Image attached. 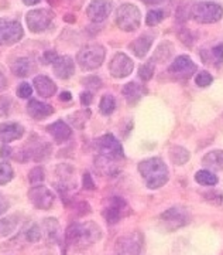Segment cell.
Wrapping results in <instances>:
<instances>
[{
	"label": "cell",
	"instance_id": "1",
	"mask_svg": "<svg viewBox=\"0 0 223 255\" xmlns=\"http://www.w3.org/2000/svg\"><path fill=\"white\" fill-rule=\"evenodd\" d=\"M139 172L149 189L155 190L162 187L170 179V172L161 157H150L139 164Z\"/></svg>",
	"mask_w": 223,
	"mask_h": 255
},
{
	"label": "cell",
	"instance_id": "2",
	"mask_svg": "<svg viewBox=\"0 0 223 255\" xmlns=\"http://www.w3.org/2000/svg\"><path fill=\"white\" fill-rule=\"evenodd\" d=\"M100 237H102V230L93 221L85 224H72L67 231V241L80 248L95 244Z\"/></svg>",
	"mask_w": 223,
	"mask_h": 255
},
{
	"label": "cell",
	"instance_id": "3",
	"mask_svg": "<svg viewBox=\"0 0 223 255\" xmlns=\"http://www.w3.org/2000/svg\"><path fill=\"white\" fill-rule=\"evenodd\" d=\"M105 55H106V51L102 46L88 44L80 48L76 55V61L83 71H92L102 65V63L105 61Z\"/></svg>",
	"mask_w": 223,
	"mask_h": 255
},
{
	"label": "cell",
	"instance_id": "4",
	"mask_svg": "<svg viewBox=\"0 0 223 255\" xmlns=\"http://www.w3.org/2000/svg\"><path fill=\"white\" fill-rule=\"evenodd\" d=\"M191 14L201 24H211L219 21L223 16V7L215 1H198L192 6Z\"/></svg>",
	"mask_w": 223,
	"mask_h": 255
},
{
	"label": "cell",
	"instance_id": "5",
	"mask_svg": "<svg viewBox=\"0 0 223 255\" xmlns=\"http://www.w3.org/2000/svg\"><path fill=\"white\" fill-rule=\"evenodd\" d=\"M142 13L132 3L122 4L116 13V23L120 30L123 31H134L140 27Z\"/></svg>",
	"mask_w": 223,
	"mask_h": 255
},
{
	"label": "cell",
	"instance_id": "6",
	"mask_svg": "<svg viewBox=\"0 0 223 255\" xmlns=\"http://www.w3.org/2000/svg\"><path fill=\"white\" fill-rule=\"evenodd\" d=\"M23 27L17 20L0 18V47H9L23 38Z\"/></svg>",
	"mask_w": 223,
	"mask_h": 255
},
{
	"label": "cell",
	"instance_id": "7",
	"mask_svg": "<svg viewBox=\"0 0 223 255\" xmlns=\"http://www.w3.org/2000/svg\"><path fill=\"white\" fill-rule=\"evenodd\" d=\"M54 14L53 10L50 9H34L30 10L26 16L27 27L33 33H43L53 23Z\"/></svg>",
	"mask_w": 223,
	"mask_h": 255
},
{
	"label": "cell",
	"instance_id": "8",
	"mask_svg": "<svg viewBox=\"0 0 223 255\" xmlns=\"http://www.w3.org/2000/svg\"><path fill=\"white\" fill-rule=\"evenodd\" d=\"M96 147H98V152L100 155L105 156V157H109L112 160H119V159L125 157L122 143L113 135L107 133V135H103L102 137H99L98 140H96Z\"/></svg>",
	"mask_w": 223,
	"mask_h": 255
},
{
	"label": "cell",
	"instance_id": "9",
	"mask_svg": "<svg viewBox=\"0 0 223 255\" xmlns=\"http://www.w3.org/2000/svg\"><path fill=\"white\" fill-rule=\"evenodd\" d=\"M162 227L167 231H175L178 228L187 226L189 221V214L187 210L179 209V207H172L168 209L165 213H162L160 217Z\"/></svg>",
	"mask_w": 223,
	"mask_h": 255
},
{
	"label": "cell",
	"instance_id": "10",
	"mask_svg": "<svg viewBox=\"0 0 223 255\" xmlns=\"http://www.w3.org/2000/svg\"><path fill=\"white\" fill-rule=\"evenodd\" d=\"M28 199L36 209L50 210L53 207L55 196L48 187H45L43 184H37L28 190Z\"/></svg>",
	"mask_w": 223,
	"mask_h": 255
},
{
	"label": "cell",
	"instance_id": "11",
	"mask_svg": "<svg viewBox=\"0 0 223 255\" xmlns=\"http://www.w3.org/2000/svg\"><path fill=\"white\" fill-rule=\"evenodd\" d=\"M195 71H197V64L194 63L188 55L177 57L168 68V73L178 80H188L192 77V74Z\"/></svg>",
	"mask_w": 223,
	"mask_h": 255
},
{
	"label": "cell",
	"instance_id": "12",
	"mask_svg": "<svg viewBox=\"0 0 223 255\" xmlns=\"http://www.w3.org/2000/svg\"><path fill=\"white\" fill-rule=\"evenodd\" d=\"M134 64L133 60L126 55L125 53H117L112 61L109 64V70H110V75L115 78H125L129 77L132 71H133Z\"/></svg>",
	"mask_w": 223,
	"mask_h": 255
},
{
	"label": "cell",
	"instance_id": "13",
	"mask_svg": "<svg viewBox=\"0 0 223 255\" xmlns=\"http://www.w3.org/2000/svg\"><path fill=\"white\" fill-rule=\"evenodd\" d=\"M113 10V3L110 0H92L88 6L86 14L93 23L105 21Z\"/></svg>",
	"mask_w": 223,
	"mask_h": 255
},
{
	"label": "cell",
	"instance_id": "14",
	"mask_svg": "<svg viewBox=\"0 0 223 255\" xmlns=\"http://www.w3.org/2000/svg\"><path fill=\"white\" fill-rule=\"evenodd\" d=\"M126 209H127V204L123 199L112 197L109 200L106 209L103 210V217L109 224H116V223H119V220L125 216Z\"/></svg>",
	"mask_w": 223,
	"mask_h": 255
},
{
	"label": "cell",
	"instance_id": "15",
	"mask_svg": "<svg viewBox=\"0 0 223 255\" xmlns=\"http://www.w3.org/2000/svg\"><path fill=\"white\" fill-rule=\"evenodd\" d=\"M24 135V128L17 122H3L0 124V142L9 143L17 140Z\"/></svg>",
	"mask_w": 223,
	"mask_h": 255
},
{
	"label": "cell",
	"instance_id": "16",
	"mask_svg": "<svg viewBox=\"0 0 223 255\" xmlns=\"http://www.w3.org/2000/svg\"><path fill=\"white\" fill-rule=\"evenodd\" d=\"M53 70L54 74L61 78V80H68L71 78L74 73H75V64L74 60L68 55H63V57H58L55 61L53 63Z\"/></svg>",
	"mask_w": 223,
	"mask_h": 255
},
{
	"label": "cell",
	"instance_id": "17",
	"mask_svg": "<svg viewBox=\"0 0 223 255\" xmlns=\"http://www.w3.org/2000/svg\"><path fill=\"white\" fill-rule=\"evenodd\" d=\"M140 248V241L136 236H123L116 241L117 255H139Z\"/></svg>",
	"mask_w": 223,
	"mask_h": 255
},
{
	"label": "cell",
	"instance_id": "18",
	"mask_svg": "<svg viewBox=\"0 0 223 255\" xmlns=\"http://www.w3.org/2000/svg\"><path fill=\"white\" fill-rule=\"evenodd\" d=\"M27 112L31 118L37 119V121H41V119L48 118L50 115L54 114V108L48 104H44L41 101L31 100L27 105Z\"/></svg>",
	"mask_w": 223,
	"mask_h": 255
},
{
	"label": "cell",
	"instance_id": "19",
	"mask_svg": "<svg viewBox=\"0 0 223 255\" xmlns=\"http://www.w3.org/2000/svg\"><path fill=\"white\" fill-rule=\"evenodd\" d=\"M33 84H34V88H36L37 94L40 97L51 98L54 94L57 92L55 82L51 78L45 77V75H37L36 78H34V81H33Z\"/></svg>",
	"mask_w": 223,
	"mask_h": 255
},
{
	"label": "cell",
	"instance_id": "20",
	"mask_svg": "<svg viewBox=\"0 0 223 255\" xmlns=\"http://www.w3.org/2000/svg\"><path fill=\"white\" fill-rule=\"evenodd\" d=\"M47 130L54 137V140L58 142V143H63L65 140H68L72 135L71 128H70L68 124H65L64 121H57V122H54L51 125H48Z\"/></svg>",
	"mask_w": 223,
	"mask_h": 255
},
{
	"label": "cell",
	"instance_id": "21",
	"mask_svg": "<svg viewBox=\"0 0 223 255\" xmlns=\"http://www.w3.org/2000/svg\"><path fill=\"white\" fill-rule=\"evenodd\" d=\"M146 92H147V90L137 82H127L122 90L123 97L127 101V104H130V105L137 104L146 95Z\"/></svg>",
	"mask_w": 223,
	"mask_h": 255
},
{
	"label": "cell",
	"instance_id": "22",
	"mask_svg": "<svg viewBox=\"0 0 223 255\" xmlns=\"http://www.w3.org/2000/svg\"><path fill=\"white\" fill-rule=\"evenodd\" d=\"M152 40H154V37H152L151 34H147V33L142 34V36L139 37V38H136L133 43L130 44L132 53H133L136 57H139V58H144V57L147 55V51H149L150 47H151Z\"/></svg>",
	"mask_w": 223,
	"mask_h": 255
},
{
	"label": "cell",
	"instance_id": "23",
	"mask_svg": "<svg viewBox=\"0 0 223 255\" xmlns=\"http://www.w3.org/2000/svg\"><path fill=\"white\" fill-rule=\"evenodd\" d=\"M202 163L208 170H212V172L223 170V150L218 149V150H212L206 153L205 157L202 159Z\"/></svg>",
	"mask_w": 223,
	"mask_h": 255
},
{
	"label": "cell",
	"instance_id": "24",
	"mask_svg": "<svg viewBox=\"0 0 223 255\" xmlns=\"http://www.w3.org/2000/svg\"><path fill=\"white\" fill-rule=\"evenodd\" d=\"M31 70H33V64L28 58H24V57L17 58L14 63L11 64V73L14 74L16 77H20V78L30 75Z\"/></svg>",
	"mask_w": 223,
	"mask_h": 255
},
{
	"label": "cell",
	"instance_id": "25",
	"mask_svg": "<svg viewBox=\"0 0 223 255\" xmlns=\"http://www.w3.org/2000/svg\"><path fill=\"white\" fill-rule=\"evenodd\" d=\"M172 51H174V46L165 41V43H161L160 46L157 47V50L154 51V55H152V60L155 63H165L170 60V57L172 55Z\"/></svg>",
	"mask_w": 223,
	"mask_h": 255
},
{
	"label": "cell",
	"instance_id": "26",
	"mask_svg": "<svg viewBox=\"0 0 223 255\" xmlns=\"http://www.w3.org/2000/svg\"><path fill=\"white\" fill-rule=\"evenodd\" d=\"M170 159L174 164L182 166V164H185L189 160V152L185 147H181V146H171Z\"/></svg>",
	"mask_w": 223,
	"mask_h": 255
},
{
	"label": "cell",
	"instance_id": "27",
	"mask_svg": "<svg viewBox=\"0 0 223 255\" xmlns=\"http://www.w3.org/2000/svg\"><path fill=\"white\" fill-rule=\"evenodd\" d=\"M18 227V219L16 216H10L0 220V237H7L13 234Z\"/></svg>",
	"mask_w": 223,
	"mask_h": 255
},
{
	"label": "cell",
	"instance_id": "28",
	"mask_svg": "<svg viewBox=\"0 0 223 255\" xmlns=\"http://www.w3.org/2000/svg\"><path fill=\"white\" fill-rule=\"evenodd\" d=\"M195 180L201 186H215L219 182L218 176H215L214 172H211V170H199V172H197Z\"/></svg>",
	"mask_w": 223,
	"mask_h": 255
},
{
	"label": "cell",
	"instance_id": "29",
	"mask_svg": "<svg viewBox=\"0 0 223 255\" xmlns=\"http://www.w3.org/2000/svg\"><path fill=\"white\" fill-rule=\"evenodd\" d=\"M95 164H96V167H98L102 173H105V174L115 173V164H113V160H112V159H109V157H105V156L99 155L98 157L95 159Z\"/></svg>",
	"mask_w": 223,
	"mask_h": 255
},
{
	"label": "cell",
	"instance_id": "30",
	"mask_svg": "<svg viewBox=\"0 0 223 255\" xmlns=\"http://www.w3.org/2000/svg\"><path fill=\"white\" fill-rule=\"evenodd\" d=\"M116 108V101L112 95H105L102 97L100 104H99V111L102 115H110L113 114V111Z\"/></svg>",
	"mask_w": 223,
	"mask_h": 255
},
{
	"label": "cell",
	"instance_id": "31",
	"mask_svg": "<svg viewBox=\"0 0 223 255\" xmlns=\"http://www.w3.org/2000/svg\"><path fill=\"white\" fill-rule=\"evenodd\" d=\"M14 172L13 167L7 162H0V186L7 184L13 179Z\"/></svg>",
	"mask_w": 223,
	"mask_h": 255
},
{
	"label": "cell",
	"instance_id": "32",
	"mask_svg": "<svg viewBox=\"0 0 223 255\" xmlns=\"http://www.w3.org/2000/svg\"><path fill=\"white\" fill-rule=\"evenodd\" d=\"M154 68H155V61L150 58L147 64H143L139 70V75L143 81H150L152 78V74H154Z\"/></svg>",
	"mask_w": 223,
	"mask_h": 255
},
{
	"label": "cell",
	"instance_id": "33",
	"mask_svg": "<svg viewBox=\"0 0 223 255\" xmlns=\"http://www.w3.org/2000/svg\"><path fill=\"white\" fill-rule=\"evenodd\" d=\"M162 20H164V11L162 10H151L147 13L146 23H147V26H157Z\"/></svg>",
	"mask_w": 223,
	"mask_h": 255
},
{
	"label": "cell",
	"instance_id": "34",
	"mask_svg": "<svg viewBox=\"0 0 223 255\" xmlns=\"http://www.w3.org/2000/svg\"><path fill=\"white\" fill-rule=\"evenodd\" d=\"M28 180H30V183L33 186H37V184H40V183L43 182L44 180V170H43V167L37 166L34 169H31V172L28 173Z\"/></svg>",
	"mask_w": 223,
	"mask_h": 255
},
{
	"label": "cell",
	"instance_id": "35",
	"mask_svg": "<svg viewBox=\"0 0 223 255\" xmlns=\"http://www.w3.org/2000/svg\"><path fill=\"white\" fill-rule=\"evenodd\" d=\"M45 231L48 233V236L51 238L58 237V223L55 219H47L44 223Z\"/></svg>",
	"mask_w": 223,
	"mask_h": 255
},
{
	"label": "cell",
	"instance_id": "36",
	"mask_svg": "<svg viewBox=\"0 0 223 255\" xmlns=\"http://www.w3.org/2000/svg\"><path fill=\"white\" fill-rule=\"evenodd\" d=\"M212 81H214V77L208 73V71L199 73L197 75V78H195V82H197V85H199V87H208V85L212 84Z\"/></svg>",
	"mask_w": 223,
	"mask_h": 255
},
{
	"label": "cell",
	"instance_id": "37",
	"mask_svg": "<svg viewBox=\"0 0 223 255\" xmlns=\"http://www.w3.org/2000/svg\"><path fill=\"white\" fill-rule=\"evenodd\" d=\"M31 94H33V88H31V85H30L28 82H21V84L18 85L17 95L20 98L27 100V98L31 97Z\"/></svg>",
	"mask_w": 223,
	"mask_h": 255
},
{
	"label": "cell",
	"instance_id": "38",
	"mask_svg": "<svg viewBox=\"0 0 223 255\" xmlns=\"http://www.w3.org/2000/svg\"><path fill=\"white\" fill-rule=\"evenodd\" d=\"M40 238H41V230H40L38 226H33V227L27 231V240H28V241L36 243Z\"/></svg>",
	"mask_w": 223,
	"mask_h": 255
},
{
	"label": "cell",
	"instance_id": "39",
	"mask_svg": "<svg viewBox=\"0 0 223 255\" xmlns=\"http://www.w3.org/2000/svg\"><path fill=\"white\" fill-rule=\"evenodd\" d=\"M83 84H85L88 88H92V90H98L99 87L102 85V81L99 80L98 77H89V78L83 80Z\"/></svg>",
	"mask_w": 223,
	"mask_h": 255
},
{
	"label": "cell",
	"instance_id": "40",
	"mask_svg": "<svg viewBox=\"0 0 223 255\" xmlns=\"http://www.w3.org/2000/svg\"><path fill=\"white\" fill-rule=\"evenodd\" d=\"M83 189H86V190H95V183L92 180L89 173L83 174Z\"/></svg>",
	"mask_w": 223,
	"mask_h": 255
},
{
	"label": "cell",
	"instance_id": "41",
	"mask_svg": "<svg viewBox=\"0 0 223 255\" xmlns=\"http://www.w3.org/2000/svg\"><path fill=\"white\" fill-rule=\"evenodd\" d=\"M92 100H93V97H92V94L89 91H85L80 94V102H82V105L88 107V105H90Z\"/></svg>",
	"mask_w": 223,
	"mask_h": 255
},
{
	"label": "cell",
	"instance_id": "42",
	"mask_svg": "<svg viewBox=\"0 0 223 255\" xmlns=\"http://www.w3.org/2000/svg\"><path fill=\"white\" fill-rule=\"evenodd\" d=\"M10 207V204H9V201H7V199L3 196V194H0V216L1 214H4L7 210H9Z\"/></svg>",
	"mask_w": 223,
	"mask_h": 255
},
{
	"label": "cell",
	"instance_id": "43",
	"mask_svg": "<svg viewBox=\"0 0 223 255\" xmlns=\"http://www.w3.org/2000/svg\"><path fill=\"white\" fill-rule=\"evenodd\" d=\"M10 101L6 98H0V115H4L9 112Z\"/></svg>",
	"mask_w": 223,
	"mask_h": 255
},
{
	"label": "cell",
	"instance_id": "44",
	"mask_svg": "<svg viewBox=\"0 0 223 255\" xmlns=\"http://www.w3.org/2000/svg\"><path fill=\"white\" fill-rule=\"evenodd\" d=\"M212 54L214 57L218 60V61H222L223 60V44H219V46H216L212 50Z\"/></svg>",
	"mask_w": 223,
	"mask_h": 255
},
{
	"label": "cell",
	"instance_id": "45",
	"mask_svg": "<svg viewBox=\"0 0 223 255\" xmlns=\"http://www.w3.org/2000/svg\"><path fill=\"white\" fill-rule=\"evenodd\" d=\"M58 58V55L55 54V51H45L44 54V64H51Z\"/></svg>",
	"mask_w": 223,
	"mask_h": 255
},
{
	"label": "cell",
	"instance_id": "46",
	"mask_svg": "<svg viewBox=\"0 0 223 255\" xmlns=\"http://www.w3.org/2000/svg\"><path fill=\"white\" fill-rule=\"evenodd\" d=\"M7 88V80H6V75L3 74V71L0 70V92L4 91Z\"/></svg>",
	"mask_w": 223,
	"mask_h": 255
},
{
	"label": "cell",
	"instance_id": "47",
	"mask_svg": "<svg viewBox=\"0 0 223 255\" xmlns=\"http://www.w3.org/2000/svg\"><path fill=\"white\" fill-rule=\"evenodd\" d=\"M72 95L71 92H63L61 95H60V100L61 101H71Z\"/></svg>",
	"mask_w": 223,
	"mask_h": 255
},
{
	"label": "cell",
	"instance_id": "48",
	"mask_svg": "<svg viewBox=\"0 0 223 255\" xmlns=\"http://www.w3.org/2000/svg\"><path fill=\"white\" fill-rule=\"evenodd\" d=\"M41 0H23V3L27 4V6H34L37 3H40Z\"/></svg>",
	"mask_w": 223,
	"mask_h": 255
},
{
	"label": "cell",
	"instance_id": "49",
	"mask_svg": "<svg viewBox=\"0 0 223 255\" xmlns=\"http://www.w3.org/2000/svg\"><path fill=\"white\" fill-rule=\"evenodd\" d=\"M143 3H146V4H158V3H161L162 0H142Z\"/></svg>",
	"mask_w": 223,
	"mask_h": 255
}]
</instances>
